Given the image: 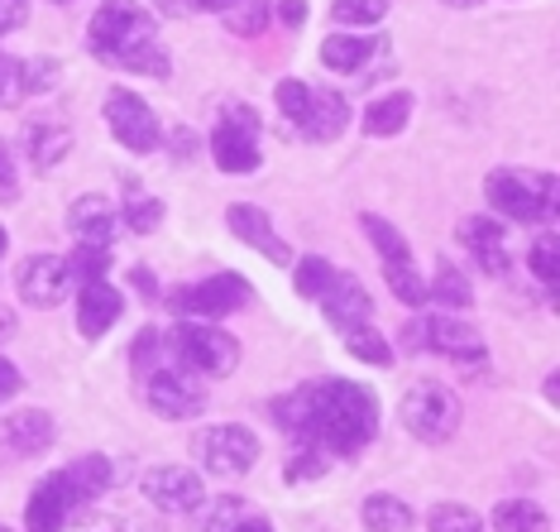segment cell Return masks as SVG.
<instances>
[{"mask_svg": "<svg viewBox=\"0 0 560 532\" xmlns=\"http://www.w3.org/2000/svg\"><path fill=\"white\" fill-rule=\"evenodd\" d=\"M231 532H278V528H273L264 513H245V518H240V523H235Z\"/></svg>", "mask_w": 560, "mask_h": 532, "instance_id": "cell-49", "label": "cell"}, {"mask_svg": "<svg viewBox=\"0 0 560 532\" xmlns=\"http://www.w3.org/2000/svg\"><path fill=\"white\" fill-rule=\"evenodd\" d=\"M163 360H173L168 350H163V332H154V326H144L135 340H130V365L139 374H149L154 365H163Z\"/></svg>", "mask_w": 560, "mask_h": 532, "instance_id": "cell-39", "label": "cell"}, {"mask_svg": "<svg viewBox=\"0 0 560 532\" xmlns=\"http://www.w3.org/2000/svg\"><path fill=\"white\" fill-rule=\"evenodd\" d=\"M0 432H5V447L15 451V455H24V461H34V455H44V451L58 441L54 413H44V408H20V413H10Z\"/></svg>", "mask_w": 560, "mask_h": 532, "instance_id": "cell-19", "label": "cell"}, {"mask_svg": "<svg viewBox=\"0 0 560 532\" xmlns=\"http://www.w3.org/2000/svg\"><path fill=\"white\" fill-rule=\"evenodd\" d=\"M378 44H384V39H364V34H326L322 62L330 72H364L369 62H374Z\"/></svg>", "mask_w": 560, "mask_h": 532, "instance_id": "cell-24", "label": "cell"}, {"mask_svg": "<svg viewBox=\"0 0 560 532\" xmlns=\"http://www.w3.org/2000/svg\"><path fill=\"white\" fill-rule=\"evenodd\" d=\"M388 0H330V20L340 24H374L384 20Z\"/></svg>", "mask_w": 560, "mask_h": 532, "instance_id": "cell-40", "label": "cell"}, {"mask_svg": "<svg viewBox=\"0 0 560 532\" xmlns=\"http://www.w3.org/2000/svg\"><path fill=\"white\" fill-rule=\"evenodd\" d=\"M422 350L445 355V360L465 365V370H475V365L489 360V346H483V336L465 322V316H455V312H431V316H422Z\"/></svg>", "mask_w": 560, "mask_h": 532, "instance_id": "cell-11", "label": "cell"}, {"mask_svg": "<svg viewBox=\"0 0 560 532\" xmlns=\"http://www.w3.org/2000/svg\"><path fill=\"white\" fill-rule=\"evenodd\" d=\"M78 509H82V494L68 485V475L54 471L30 489V504H24V532H62L72 518H78Z\"/></svg>", "mask_w": 560, "mask_h": 532, "instance_id": "cell-12", "label": "cell"}, {"mask_svg": "<svg viewBox=\"0 0 560 532\" xmlns=\"http://www.w3.org/2000/svg\"><path fill=\"white\" fill-rule=\"evenodd\" d=\"M68 269H72V284H96V278H106L110 269V250L106 245H82L68 255Z\"/></svg>", "mask_w": 560, "mask_h": 532, "instance_id": "cell-35", "label": "cell"}, {"mask_svg": "<svg viewBox=\"0 0 560 532\" xmlns=\"http://www.w3.org/2000/svg\"><path fill=\"white\" fill-rule=\"evenodd\" d=\"M460 245L475 255V264L489 278H503L513 269V259H508V231L493 217H465L460 221Z\"/></svg>", "mask_w": 560, "mask_h": 532, "instance_id": "cell-16", "label": "cell"}, {"mask_svg": "<svg viewBox=\"0 0 560 532\" xmlns=\"http://www.w3.org/2000/svg\"><path fill=\"white\" fill-rule=\"evenodd\" d=\"M211 159L221 173H254L259 169V111L249 106H225L211 135Z\"/></svg>", "mask_w": 560, "mask_h": 532, "instance_id": "cell-9", "label": "cell"}, {"mask_svg": "<svg viewBox=\"0 0 560 532\" xmlns=\"http://www.w3.org/2000/svg\"><path fill=\"white\" fill-rule=\"evenodd\" d=\"M445 5H475V0H445Z\"/></svg>", "mask_w": 560, "mask_h": 532, "instance_id": "cell-55", "label": "cell"}, {"mask_svg": "<svg viewBox=\"0 0 560 532\" xmlns=\"http://www.w3.org/2000/svg\"><path fill=\"white\" fill-rule=\"evenodd\" d=\"M139 489H144V499L159 513H197L201 499H207L201 475L187 471V465H154V471L139 479Z\"/></svg>", "mask_w": 560, "mask_h": 532, "instance_id": "cell-13", "label": "cell"}, {"mask_svg": "<svg viewBox=\"0 0 560 532\" xmlns=\"http://www.w3.org/2000/svg\"><path fill=\"white\" fill-rule=\"evenodd\" d=\"M0 532H15V528H5V523H0Z\"/></svg>", "mask_w": 560, "mask_h": 532, "instance_id": "cell-56", "label": "cell"}, {"mask_svg": "<svg viewBox=\"0 0 560 532\" xmlns=\"http://www.w3.org/2000/svg\"><path fill=\"white\" fill-rule=\"evenodd\" d=\"M249 302H254V288L231 269L168 293V308L177 316H192V322H221V316H231V312H245Z\"/></svg>", "mask_w": 560, "mask_h": 532, "instance_id": "cell-6", "label": "cell"}, {"mask_svg": "<svg viewBox=\"0 0 560 532\" xmlns=\"http://www.w3.org/2000/svg\"><path fill=\"white\" fill-rule=\"evenodd\" d=\"M15 288L30 308H58L72 293V269L62 255H30L15 269Z\"/></svg>", "mask_w": 560, "mask_h": 532, "instance_id": "cell-14", "label": "cell"}, {"mask_svg": "<svg viewBox=\"0 0 560 532\" xmlns=\"http://www.w3.org/2000/svg\"><path fill=\"white\" fill-rule=\"evenodd\" d=\"M427 532H483V523H479L475 509L445 499V504H436V509L427 513Z\"/></svg>", "mask_w": 560, "mask_h": 532, "instance_id": "cell-37", "label": "cell"}, {"mask_svg": "<svg viewBox=\"0 0 560 532\" xmlns=\"http://www.w3.org/2000/svg\"><path fill=\"white\" fill-rule=\"evenodd\" d=\"M407 120H412V92H388V96L369 101L360 125H364V135H374V139H393L407 130Z\"/></svg>", "mask_w": 560, "mask_h": 532, "instance_id": "cell-23", "label": "cell"}, {"mask_svg": "<svg viewBox=\"0 0 560 532\" xmlns=\"http://www.w3.org/2000/svg\"><path fill=\"white\" fill-rule=\"evenodd\" d=\"M68 225H72V235L82 240V245H106L110 250V240H116V207H110L106 197H96V193H86L72 201V211H68Z\"/></svg>", "mask_w": 560, "mask_h": 532, "instance_id": "cell-20", "label": "cell"}, {"mask_svg": "<svg viewBox=\"0 0 560 532\" xmlns=\"http://www.w3.org/2000/svg\"><path fill=\"white\" fill-rule=\"evenodd\" d=\"M163 346L183 370H192L197 379H225L240 365V340L231 332H221L215 322H192L177 316V326L163 336Z\"/></svg>", "mask_w": 560, "mask_h": 532, "instance_id": "cell-3", "label": "cell"}, {"mask_svg": "<svg viewBox=\"0 0 560 532\" xmlns=\"http://www.w3.org/2000/svg\"><path fill=\"white\" fill-rule=\"evenodd\" d=\"M273 101H278V111L298 125L302 116H307V101H312V86L302 82V78H283L278 82V92H273Z\"/></svg>", "mask_w": 560, "mask_h": 532, "instance_id": "cell-41", "label": "cell"}, {"mask_svg": "<svg viewBox=\"0 0 560 532\" xmlns=\"http://www.w3.org/2000/svg\"><path fill=\"white\" fill-rule=\"evenodd\" d=\"M225 225H231V235L240 240V245L249 250H264L273 264H292V250L283 245V240L273 235V221L264 207H249V201H235L231 211H225Z\"/></svg>", "mask_w": 560, "mask_h": 532, "instance_id": "cell-17", "label": "cell"}, {"mask_svg": "<svg viewBox=\"0 0 560 532\" xmlns=\"http://www.w3.org/2000/svg\"><path fill=\"white\" fill-rule=\"evenodd\" d=\"M346 350L354 355V360H364V365H378V370H388L393 365V346L384 340V332H374L369 322H360V326H346Z\"/></svg>", "mask_w": 560, "mask_h": 532, "instance_id": "cell-29", "label": "cell"}, {"mask_svg": "<svg viewBox=\"0 0 560 532\" xmlns=\"http://www.w3.org/2000/svg\"><path fill=\"white\" fill-rule=\"evenodd\" d=\"M130 288H135V293H144V298L159 293V284H154V274H149V269H135L130 274Z\"/></svg>", "mask_w": 560, "mask_h": 532, "instance_id": "cell-50", "label": "cell"}, {"mask_svg": "<svg viewBox=\"0 0 560 532\" xmlns=\"http://www.w3.org/2000/svg\"><path fill=\"white\" fill-rule=\"evenodd\" d=\"M460 398H455V389H445L436 384V379H422L417 389H407L402 394V427H407V437H417V441H427V447H445L455 432H460Z\"/></svg>", "mask_w": 560, "mask_h": 532, "instance_id": "cell-5", "label": "cell"}, {"mask_svg": "<svg viewBox=\"0 0 560 532\" xmlns=\"http://www.w3.org/2000/svg\"><path fill=\"white\" fill-rule=\"evenodd\" d=\"M360 523H364V532H412L417 518L398 494H369L360 504Z\"/></svg>", "mask_w": 560, "mask_h": 532, "instance_id": "cell-25", "label": "cell"}, {"mask_svg": "<svg viewBox=\"0 0 560 532\" xmlns=\"http://www.w3.org/2000/svg\"><path fill=\"white\" fill-rule=\"evenodd\" d=\"M92 54L139 78H168V54L159 44V20L139 0H101L92 15Z\"/></svg>", "mask_w": 560, "mask_h": 532, "instance_id": "cell-2", "label": "cell"}, {"mask_svg": "<svg viewBox=\"0 0 560 532\" xmlns=\"http://www.w3.org/2000/svg\"><path fill=\"white\" fill-rule=\"evenodd\" d=\"M330 274H336V269H330L322 255H302V259H298V269H292V284H298V293H302V298H312V302H316V298L326 293Z\"/></svg>", "mask_w": 560, "mask_h": 532, "instance_id": "cell-38", "label": "cell"}, {"mask_svg": "<svg viewBox=\"0 0 560 532\" xmlns=\"http://www.w3.org/2000/svg\"><path fill=\"white\" fill-rule=\"evenodd\" d=\"M24 20H30V5H24V0H0V39L15 34Z\"/></svg>", "mask_w": 560, "mask_h": 532, "instance_id": "cell-45", "label": "cell"}, {"mask_svg": "<svg viewBox=\"0 0 560 532\" xmlns=\"http://www.w3.org/2000/svg\"><path fill=\"white\" fill-rule=\"evenodd\" d=\"M493 532H551V518L537 499H503L493 509Z\"/></svg>", "mask_w": 560, "mask_h": 532, "instance_id": "cell-28", "label": "cell"}, {"mask_svg": "<svg viewBox=\"0 0 560 532\" xmlns=\"http://www.w3.org/2000/svg\"><path fill=\"white\" fill-rule=\"evenodd\" d=\"M24 149H30V163L39 173H54L62 159L72 154V130L54 116H39L30 120V130H24Z\"/></svg>", "mask_w": 560, "mask_h": 532, "instance_id": "cell-21", "label": "cell"}, {"mask_svg": "<svg viewBox=\"0 0 560 532\" xmlns=\"http://www.w3.org/2000/svg\"><path fill=\"white\" fill-rule=\"evenodd\" d=\"M24 96H30V92H24V62L10 58V54H0V111L20 106Z\"/></svg>", "mask_w": 560, "mask_h": 532, "instance_id": "cell-42", "label": "cell"}, {"mask_svg": "<svg viewBox=\"0 0 560 532\" xmlns=\"http://www.w3.org/2000/svg\"><path fill=\"white\" fill-rule=\"evenodd\" d=\"M197 461L207 465V475L215 479H245L259 461V437L240 423H221V427H207L197 437Z\"/></svg>", "mask_w": 560, "mask_h": 532, "instance_id": "cell-8", "label": "cell"}, {"mask_svg": "<svg viewBox=\"0 0 560 532\" xmlns=\"http://www.w3.org/2000/svg\"><path fill=\"white\" fill-rule=\"evenodd\" d=\"M58 82V62H48V58H30L24 62V92H48V86Z\"/></svg>", "mask_w": 560, "mask_h": 532, "instance_id": "cell-44", "label": "cell"}, {"mask_svg": "<svg viewBox=\"0 0 560 532\" xmlns=\"http://www.w3.org/2000/svg\"><path fill=\"white\" fill-rule=\"evenodd\" d=\"M245 513H249V509H245V499H240V494H225V499H215V504L201 499V509H197V532H231Z\"/></svg>", "mask_w": 560, "mask_h": 532, "instance_id": "cell-33", "label": "cell"}, {"mask_svg": "<svg viewBox=\"0 0 560 532\" xmlns=\"http://www.w3.org/2000/svg\"><path fill=\"white\" fill-rule=\"evenodd\" d=\"M106 125L130 154H154L163 144V125L154 116V106L139 101L135 92H125V86H116V92L106 96Z\"/></svg>", "mask_w": 560, "mask_h": 532, "instance_id": "cell-10", "label": "cell"}, {"mask_svg": "<svg viewBox=\"0 0 560 532\" xmlns=\"http://www.w3.org/2000/svg\"><path fill=\"white\" fill-rule=\"evenodd\" d=\"M360 225H364V235L374 240V250H378V259L384 264H402V259H412V250H407V235L398 231L393 221H384V217H360Z\"/></svg>", "mask_w": 560, "mask_h": 532, "instance_id": "cell-30", "label": "cell"}, {"mask_svg": "<svg viewBox=\"0 0 560 532\" xmlns=\"http://www.w3.org/2000/svg\"><path fill=\"white\" fill-rule=\"evenodd\" d=\"M62 475H68V485L82 494V504L101 499V494L116 485V465H110L106 455H78L72 465H62Z\"/></svg>", "mask_w": 560, "mask_h": 532, "instance_id": "cell-27", "label": "cell"}, {"mask_svg": "<svg viewBox=\"0 0 560 532\" xmlns=\"http://www.w3.org/2000/svg\"><path fill=\"white\" fill-rule=\"evenodd\" d=\"M168 144H173V154H183V159L192 154V135H187V130H177V135L168 139Z\"/></svg>", "mask_w": 560, "mask_h": 532, "instance_id": "cell-53", "label": "cell"}, {"mask_svg": "<svg viewBox=\"0 0 560 532\" xmlns=\"http://www.w3.org/2000/svg\"><path fill=\"white\" fill-rule=\"evenodd\" d=\"M378 398L354 379H316L273 398V423L298 441H316L330 455H354L378 437Z\"/></svg>", "mask_w": 560, "mask_h": 532, "instance_id": "cell-1", "label": "cell"}, {"mask_svg": "<svg viewBox=\"0 0 560 532\" xmlns=\"http://www.w3.org/2000/svg\"><path fill=\"white\" fill-rule=\"evenodd\" d=\"M269 0H231L225 5V30L240 34V39H254V34H264V24H269Z\"/></svg>", "mask_w": 560, "mask_h": 532, "instance_id": "cell-31", "label": "cell"}, {"mask_svg": "<svg viewBox=\"0 0 560 532\" xmlns=\"http://www.w3.org/2000/svg\"><path fill=\"white\" fill-rule=\"evenodd\" d=\"M350 125V106L340 92H312L307 101V116L298 120V130L312 139V144H330V139H340Z\"/></svg>", "mask_w": 560, "mask_h": 532, "instance_id": "cell-22", "label": "cell"}, {"mask_svg": "<svg viewBox=\"0 0 560 532\" xmlns=\"http://www.w3.org/2000/svg\"><path fill=\"white\" fill-rule=\"evenodd\" d=\"M278 20H283L288 30H302V24H307V0H278Z\"/></svg>", "mask_w": 560, "mask_h": 532, "instance_id": "cell-47", "label": "cell"}, {"mask_svg": "<svg viewBox=\"0 0 560 532\" xmlns=\"http://www.w3.org/2000/svg\"><path fill=\"white\" fill-rule=\"evenodd\" d=\"M15 177H20V169H15V159H10V149L0 144V193H10L15 187Z\"/></svg>", "mask_w": 560, "mask_h": 532, "instance_id": "cell-48", "label": "cell"}, {"mask_svg": "<svg viewBox=\"0 0 560 532\" xmlns=\"http://www.w3.org/2000/svg\"><path fill=\"white\" fill-rule=\"evenodd\" d=\"M54 5H68V0H54Z\"/></svg>", "mask_w": 560, "mask_h": 532, "instance_id": "cell-57", "label": "cell"}, {"mask_svg": "<svg viewBox=\"0 0 560 532\" xmlns=\"http://www.w3.org/2000/svg\"><path fill=\"white\" fill-rule=\"evenodd\" d=\"M187 10H197V15H225V5H231V0H183Z\"/></svg>", "mask_w": 560, "mask_h": 532, "instance_id": "cell-51", "label": "cell"}, {"mask_svg": "<svg viewBox=\"0 0 560 532\" xmlns=\"http://www.w3.org/2000/svg\"><path fill=\"white\" fill-rule=\"evenodd\" d=\"M15 326H20V316L10 312L5 302H0V340H10V336H15Z\"/></svg>", "mask_w": 560, "mask_h": 532, "instance_id": "cell-52", "label": "cell"}, {"mask_svg": "<svg viewBox=\"0 0 560 532\" xmlns=\"http://www.w3.org/2000/svg\"><path fill=\"white\" fill-rule=\"evenodd\" d=\"M384 274H388V288H393V298H398L407 312L427 308V284H422V274L412 269V259H402V264H384Z\"/></svg>", "mask_w": 560, "mask_h": 532, "instance_id": "cell-32", "label": "cell"}, {"mask_svg": "<svg viewBox=\"0 0 560 532\" xmlns=\"http://www.w3.org/2000/svg\"><path fill=\"white\" fill-rule=\"evenodd\" d=\"M322 302V312H326V322L336 326V332H346V326H360L374 316V298H369V288L360 284L354 274H330V284H326V293L316 298Z\"/></svg>", "mask_w": 560, "mask_h": 532, "instance_id": "cell-15", "label": "cell"}, {"mask_svg": "<svg viewBox=\"0 0 560 532\" xmlns=\"http://www.w3.org/2000/svg\"><path fill=\"white\" fill-rule=\"evenodd\" d=\"M427 302H436L441 312H469L475 308V288H469V278L455 269V264H436V278L427 284Z\"/></svg>", "mask_w": 560, "mask_h": 532, "instance_id": "cell-26", "label": "cell"}, {"mask_svg": "<svg viewBox=\"0 0 560 532\" xmlns=\"http://www.w3.org/2000/svg\"><path fill=\"white\" fill-rule=\"evenodd\" d=\"M120 312H125V298H120L116 284H106V278H96V284H82V293H78V332L86 340L106 336L110 326L120 322Z\"/></svg>", "mask_w": 560, "mask_h": 532, "instance_id": "cell-18", "label": "cell"}, {"mask_svg": "<svg viewBox=\"0 0 560 532\" xmlns=\"http://www.w3.org/2000/svg\"><path fill=\"white\" fill-rule=\"evenodd\" d=\"M5 245H10V235H5V225H0V255H5Z\"/></svg>", "mask_w": 560, "mask_h": 532, "instance_id": "cell-54", "label": "cell"}, {"mask_svg": "<svg viewBox=\"0 0 560 532\" xmlns=\"http://www.w3.org/2000/svg\"><path fill=\"white\" fill-rule=\"evenodd\" d=\"M483 197H489V207L499 217L537 225L556 211V177L532 173V169H493L483 177Z\"/></svg>", "mask_w": 560, "mask_h": 532, "instance_id": "cell-4", "label": "cell"}, {"mask_svg": "<svg viewBox=\"0 0 560 532\" xmlns=\"http://www.w3.org/2000/svg\"><path fill=\"white\" fill-rule=\"evenodd\" d=\"M144 403L159 417H168V423H187V417L207 408V389H201V379L192 370H183L177 360H163L144 374Z\"/></svg>", "mask_w": 560, "mask_h": 532, "instance_id": "cell-7", "label": "cell"}, {"mask_svg": "<svg viewBox=\"0 0 560 532\" xmlns=\"http://www.w3.org/2000/svg\"><path fill=\"white\" fill-rule=\"evenodd\" d=\"M24 389V374L15 370V360H5V355H0V403H10Z\"/></svg>", "mask_w": 560, "mask_h": 532, "instance_id": "cell-46", "label": "cell"}, {"mask_svg": "<svg viewBox=\"0 0 560 532\" xmlns=\"http://www.w3.org/2000/svg\"><path fill=\"white\" fill-rule=\"evenodd\" d=\"M120 221L130 225L135 235H154L159 225H163V201L149 197V193H130V201H125V211H120Z\"/></svg>", "mask_w": 560, "mask_h": 532, "instance_id": "cell-34", "label": "cell"}, {"mask_svg": "<svg viewBox=\"0 0 560 532\" xmlns=\"http://www.w3.org/2000/svg\"><path fill=\"white\" fill-rule=\"evenodd\" d=\"M330 471V451L316 447V441H302L298 455H288V485H302V479H322Z\"/></svg>", "mask_w": 560, "mask_h": 532, "instance_id": "cell-36", "label": "cell"}, {"mask_svg": "<svg viewBox=\"0 0 560 532\" xmlns=\"http://www.w3.org/2000/svg\"><path fill=\"white\" fill-rule=\"evenodd\" d=\"M527 264H532V274H537L541 284H556V274H560V245H556V235H541L537 245H532Z\"/></svg>", "mask_w": 560, "mask_h": 532, "instance_id": "cell-43", "label": "cell"}]
</instances>
